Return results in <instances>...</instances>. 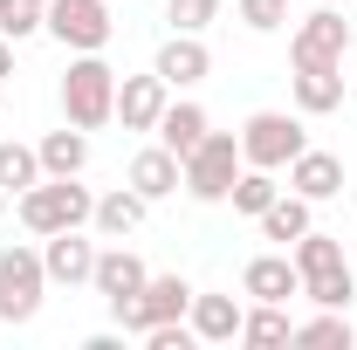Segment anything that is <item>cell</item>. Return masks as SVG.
<instances>
[{
	"label": "cell",
	"instance_id": "cell-1",
	"mask_svg": "<svg viewBox=\"0 0 357 350\" xmlns=\"http://www.w3.org/2000/svg\"><path fill=\"white\" fill-rule=\"evenodd\" d=\"M62 117L76 131H103L117 117V69L103 62V48L69 62V76H62Z\"/></svg>",
	"mask_w": 357,
	"mask_h": 350
},
{
	"label": "cell",
	"instance_id": "cell-2",
	"mask_svg": "<svg viewBox=\"0 0 357 350\" xmlns=\"http://www.w3.org/2000/svg\"><path fill=\"white\" fill-rule=\"evenodd\" d=\"M89 213H96V199H89V185H76V178H35L28 192H21V227L28 234H62V227H89Z\"/></svg>",
	"mask_w": 357,
	"mask_h": 350
},
{
	"label": "cell",
	"instance_id": "cell-3",
	"mask_svg": "<svg viewBox=\"0 0 357 350\" xmlns=\"http://www.w3.org/2000/svg\"><path fill=\"white\" fill-rule=\"evenodd\" d=\"M178 165H185V192H192L199 206H220L227 192H234V178H241V165H248V158H241V137L206 131L185 158H178Z\"/></svg>",
	"mask_w": 357,
	"mask_h": 350
},
{
	"label": "cell",
	"instance_id": "cell-4",
	"mask_svg": "<svg viewBox=\"0 0 357 350\" xmlns=\"http://www.w3.org/2000/svg\"><path fill=\"white\" fill-rule=\"evenodd\" d=\"M48 296V268L35 248H0V323H35Z\"/></svg>",
	"mask_w": 357,
	"mask_h": 350
},
{
	"label": "cell",
	"instance_id": "cell-5",
	"mask_svg": "<svg viewBox=\"0 0 357 350\" xmlns=\"http://www.w3.org/2000/svg\"><path fill=\"white\" fill-rule=\"evenodd\" d=\"M303 144H310V137H303V117H289V110H255V117L241 124V158L261 165V172H282Z\"/></svg>",
	"mask_w": 357,
	"mask_h": 350
},
{
	"label": "cell",
	"instance_id": "cell-6",
	"mask_svg": "<svg viewBox=\"0 0 357 350\" xmlns=\"http://www.w3.org/2000/svg\"><path fill=\"white\" fill-rule=\"evenodd\" d=\"M42 28L55 35L62 48H76V55H96V48H110V0H48L42 7Z\"/></svg>",
	"mask_w": 357,
	"mask_h": 350
},
{
	"label": "cell",
	"instance_id": "cell-7",
	"mask_svg": "<svg viewBox=\"0 0 357 350\" xmlns=\"http://www.w3.org/2000/svg\"><path fill=\"white\" fill-rule=\"evenodd\" d=\"M344 55H351V21H344V14L323 0L310 21L296 28V42H289V62H296V69H337Z\"/></svg>",
	"mask_w": 357,
	"mask_h": 350
},
{
	"label": "cell",
	"instance_id": "cell-8",
	"mask_svg": "<svg viewBox=\"0 0 357 350\" xmlns=\"http://www.w3.org/2000/svg\"><path fill=\"white\" fill-rule=\"evenodd\" d=\"M185 309H192V282H185V275H151L144 296H137L131 309H117V323H124L131 337H144L151 323H178Z\"/></svg>",
	"mask_w": 357,
	"mask_h": 350
},
{
	"label": "cell",
	"instance_id": "cell-9",
	"mask_svg": "<svg viewBox=\"0 0 357 350\" xmlns=\"http://www.w3.org/2000/svg\"><path fill=\"white\" fill-rule=\"evenodd\" d=\"M144 282H151V275H144V261H137L124 241H117V248H103V254H96V275H89V289L110 303V316H117V309H131L137 296H144Z\"/></svg>",
	"mask_w": 357,
	"mask_h": 350
},
{
	"label": "cell",
	"instance_id": "cell-10",
	"mask_svg": "<svg viewBox=\"0 0 357 350\" xmlns=\"http://www.w3.org/2000/svg\"><path fill=\"white\" fill-rule=\"evenodd\" d=\"M165 103H172V83H165L158 69H151V76H117V124H124V131H158Z\"/></svg>",
	"mask_w": 357,
	"mask_h": 350
},
{
	"label": "cell",
	"instance_id": "cell-11",
	"mask_svg": "<svg viewBox=\"0 0 357 350\" xmlns=\"http://www.w3.org/2000/svg\"><path fill=\"white\" fill-rule=\"evenodd\" d=\"M42 268H48V282H62V289H83L89 275H96V241H83V227H62V234H48Z\"/></svg>",
	"mask_w": 357,
	"mask_h": 350
},
{
	"label": "cell",
	"instance_id": "cell-12",
	"mask_svg": "<svg viewBox=\"0 0 357 350\" xmlns=\"http://www.w3.org/2000/svg\"><path fill=\"white\" fill-rule=\"evenodd\" d=\"M289 185H296L310 206H316V199H337V192H344V158H337V151L303 144V151L289 158Z\"/></svg>",
	"mask_w": 357,
	"mask_h": 350
},
{
	"label": "cell",
	"instance_id": "cell-13",
	"mask_svg": "<svg viewBox=\"0 0 357 350\" xmlns=\"http://www.w3.org/2000/svg\"><path fill=\"white\" fill-rule=\"evenodd\" d=\"M124 185L144 192V199H172L178 185H185V165H178V151H165V144H144L131 158V172H124Z\"/></svg>",
	"mask_w": 357,
	"mask_h": 350
},
{
	"label": "cell",
	"instance_id": "cell-14",
	"mask_svg": "<svg viewBox=\"0 0 357 350\" xmlns=\"http://www.w3.org/2000/svg\"><path fill=\"white\" fill-rule=\"evenodd\" d=\"M241 289L255 303H289V296H303V275H296L289 254H255V261L241 268Z\"/></svg>",
	"mask_w": 357,
	"mask_h": 350
},
{
	"label": "cell",
	"instance_id": "cell-15",
	"mask_svg": "<svg viewBox=\"0 0 357 350\" xmlns=\"http://www.w3.org/2000/svg\"><path fill=\"white\" fill-rule=\"evenodd\" d=\"M241 316L248 309L234 296H199V289H192V309H185V323H192L199 344H241Z\"/></svg>",
	"mask_w": 357,
	"mask_h": 350
},
{
	"label": "cell",
	"instance_id": "cell-16",
	"mask_svg": "<svg viewBox=\"0 0 357 350\" xmlns=\"http://www.w3.org/2000/svg\"><path fill=\"white\" fill-rule=\"evenodd\" d=\"M151 69H158L172 89H192V83H206L213 55H206V42H199V35H172V42L158 48V62H151Z\"/></svg>",
	"mask_w": 357,
	"mask_h": 350
},
{
	"label": "cell",
	"instance_id": "cell-17",
	"mask_svg": "<svg viewBox=\"0 0 357 350\" xmlns=\"http://www.w3.org/2000/svg\"><path fill=\"white\" fill-rule=\"evenodd\" d=\"M144 213H151V199H144V192H131V185H117V192H103V199H96L89 227H96L103 241H124V234H137V227H144Z\"/></svg>",
	"mask_w": 357,
	"mask_h": 350
},
{
	"label": "cell",
	"instance_id": "cell-18",
	"mask_svg": "<svg viewBox=\"0 0 357 350\" xmlns=\"http://www.w3.org/2000/svg\"><path fill=\"white\" fill-rule=\"evenodd\" d=\"M35 151H42V178H83V165H89V131L62 124V131H48Z\"/></svg>",
	"mask_w": 357,
	"mask_h": 350
},
{
	"label": "cell",
	"instance_id": "cell-19",
	"mask_svg": "<svg viewBox=\"0 0 357 350\" xmlns=\"http://www.w3.org/2000/svg\"><path fill=\"white\" fill-rule=\"evenodd\" d=\"M344 103V62L337 69H296V110L303 117H330Z\"/></svg>",
	"mask_w": 357,
	"mask_h": 350
},
{
	"label": "cell",
	"instance_id": "cell-20",
	"mask_svg": "<svg viewBox=\"0 0 357 350\" xmlns=\"http://www.w3.org/2000/svg\"><path fill=\"white\" fill-rule=\"evenodd\" d=\"M206 131H213V124H206V110H199V103H165V117H158V144L178 151V158H185Z\"/></svg>",
	"mask_w": 357,
	"mask_h": 350
},
{
	"label": "cell",
	"instance_id": "cell-21",
	"mask_svg": "<svg viewBox=\"0 0 357 350\" xmlns=\"http://www.w3.org/2000/svg\"><path fill=\"white\" fill-rule=\"evenodd\" d=\"M261 234L282 241V248H296V241L310 234V199H303V192H275V206L261 213Z\"/></svg>",
	"mask_w": 357,
	"mask_h": 350
},
{
	"label": "cell",
	"instance_id": "cell-22",
	"mask_svg": "<svg viewBox=\"0 0 357 350\" xmlns=\"http://www.w3.org/2000/svg\"><path fill=\"white\" fill-rule=\"evenodd\" d=\"M275 192H282V185H275V172H261V165H241V178H234V192H227V199H234V213L261 220L268 206H275Z\"/></svg>",
	"mask_w": 357,
	"mask_h": 350
},
{
	"label": "cell",
	"instance_id": "cell-23",
	"mask_svg": "<svg viewBox=\"0 0 357 350\" xmlns=\"http://www.w3.org/2000/svg\"><path fill=\"white\" fill-rule=\"evenodd\" d=\"M289 337H296V323H289V316H282V303H255L248 309V316H241V344H289Z\"/></svg>",
	"mask_w": 357,
	"mask_h": 350
},
{
	"label": "cell",
	"instance_id": "cell-24",
	"mask_svg": "<svg viewBox=\"0 0 357 350\" xmlns=\"http://www.w3.org/2000/svg\"><path fill=\"white\" fill-rule=\"evenodd\" d=\"M303 296H310L316 309H351V296H357L351 261H344V268H323V275H303Z\"/></svg>",
	"mask_w": 357,
	"mask_h": 350
},
{
	"label": "cell",
	"instance_id": "cell-25",
	"mask_svg": "<svg viewBox=\"0 0 357 350\" xmlns=\"http://www.w3.org/2000/svg\"><path fill=\"white\" fill-rule=\"evenodd\" d=\"M289 344H330V350H351L357 344V330H351V316L344 309H323V316H310V323H296V337Z\"/></svg>",
	"mask_w": 357,
	"mask_h": 350
},
{
	"label": "cell",
	"instance_id": "cell-26",
	"mask_svg": "<svg viewBox=\"0 0 357 350\" xmlns=\"http://www.w3.org/2000/svg\"><path fill=\"white\" fill-rule=\"evenodd\" d=\"M289 261H296V275H323V268H344V241H337V234H303V241H296V254H289Z\"/></svg>",
	"mask_w": 357,
	"mask_h": 350
},
{
	"label": "cell",
	"instance_id": "cell-27",
	"mask_svg": "<svg viewBox=\"0 0 357 350\" xmlns=\"http://www.w3.org/2000/svg\"><path fill=\"white\" fill-rule=\"evenodd\" d=\"M42 178V151L35 144H0V185L7 192H28Z\"/></svg>",
	"mask_w": 357,
	"mask_h": 350
},
{
	"label": "cell",
	"instance_id": "cell-28",
	"mask_svg": "<svg viewBox=\"0 0 357 350\" xmlns=\"http://www.w3.org/2000/svg\"><path fill=\"white\" fill-rule=\"evenodd\" d=\"M165 21H172V35H199L220 21V0H165Z\"/></svg>",
	"mask_w": 357,
	"mask_h": 350
},
{
	"label": "cell",
	"instance_id": "cell-29",
	"mask_svg": "<svg viewBox=\"0 0 357 350\" xmlns=\"http://www.w3.org/2000/svg\"><path fill=\"white\" fill-rule=\"evenodd\" d=\"M0 35H7V42L42 35V7H35V0H0Z\"/></svg>",
	"mask_w": 357,
	"mask_h": 350
},
{
	"label": "cell",
	"instance_id": "cell-30",
	"mask_svg": "<svg viewBox=\"0 0 357 350\" xmlns=\"http://www.w3.org/2000/svg\"><path fill=\"white\" fill-rule=\"evenodd\" d=\"M241 21H248L255 35H275V28L289 21V0H241Z\"/></svg>",
	"mask_w": 357,
	"mask_h": 350
},
{
	"label": "cell",
	"instance_id": "cell-31",
	"mask_svg": "<svg viewBox=\"0 0 357 350\" xmlns=\"http://www.w3.org/2000/svg\"><path fill=\"white\" fill-rule=\"evenodd\" d=\"M0 76H14V42L0 35Z\"/></svg>",
	"mask_w": 357,
	"mask_h": 350
},
{
	"label": "cell",
	"instance_id": "cell-32",
	"mask_svg": "<svg viewBox=\"0 0 357 350\" xmlns=\"http://www.w3.org/2000/svg\"><path fill=\"white\" fill-rule=\"evenodd\" d=\"M7 199H14V192H7V185H0V213H7Z\"/></svg>",
	"mask_w": 357,
	"mask_h": 350
},
{
	"label": "cell",
	"instance_id": "cell-33",
	"mask_svg": "<svg viewBox=\"0 0 357 350\" xmlns=\"http://www.w3.org/2000/svg\"><path fill=\"white\" fill-rule=\"evenodd\" d=\"M35 7H48V0H35Z\"/></svg>",
	"mask_w": 357,
	"mask_h": 350
},
{
	"label": "cell",
	"instance_id": "cell-34",
	"mask_svg": "<svg viewBox=\"0 0 357 350\" xmlns=\"http://www.w3.org/2000/svg\"><path fill=\"white\" fill-rule=\"evenodd\" d=\"M330 7H337V0H330Z\"/></svg>",
	"mask_w": 357,
	"mask_h": 350
}]
</instances>
